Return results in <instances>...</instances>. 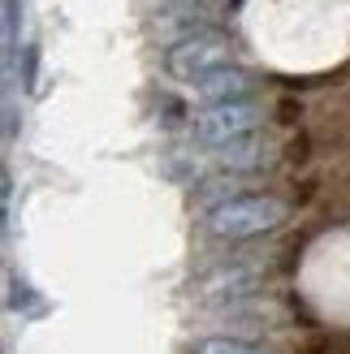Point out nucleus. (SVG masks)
Segmentation results:
<instances>
[{
	"mask_svg": "<svg viewBox=\"0 0 350 354\" xmlns=\"http://www.w3.org/2000/svg\"><path fill=\"white\" fill-rule=\"evenodd\" d=\"M282 221H286V203L277 194H234V199H221L208 207L203 229L225 242H247L282 229Z\"/></svg>",
	"mask_w": 350,
	"mask_h": 354,
	"instance_id": "f257e3e1",
	"label": "nucleus"
},
{
	"mask_svg": "<svg viewBox=\"0 0 350 354\" xmlns=\"http://www.w3.org/2000/svg\"><path fill=\"white\" fill-rule=\"evenodd\" d=\"M225 65H234V44L225 39L221 30H199V35H182L178 44L169 48V57H165V69L178 82H203V78H212L217 69Z\"/></svg>",
	"mask_w": 350,
	"mask_h": 354,
	"instance_id": "f03ea898",
	"label": "nucleus"
},
{
	"mask_svg": "<svg viewBox=\"0 0 350 354\" xmlns=\"http://www.w3.org/2000/svg\"><path fill=\"white\" fill-rule=\"evenodd\" d=\"M264 121V109L251 100H234V104H212L195 117V138L208 147H230L238 138H251Z\"/></svg>",
	"mask_w": 350,
	"mask_h": 354,
	"instance_id": "7ed1b4c3",
	"label": "nucleus"
},
{
	"mask_svg": "<svg viewBox=\"0 0 350 354\" xmlns=\"http://www.w3.org/2000/svg\"><path fill=\"white\" fill-rule=\"evenodd\" d=\"M195 95L208 104V109H212V104L247 100V95H251V74H247V69H238V65H225V69H217L212 78L195 82Z\"/></svg>",
	"mask_w": 350,
	"mask_h": 354,
	"instance_id": "20e7f679",
	"label": "nucleus"
},
{
	"mask_svg": "<svg viewBox=\"0 0 350 354\" xmlns=\"http://www.w3.org/2000/svg\"><path fill=\"white\" fill-rule=\"evenodd\" d=\"M255 281H259V272L247 268V263H225V268H217L203 281V294L208 298H242L255 290Z\"/></svg>",
	"mask_w": 350,
	"mask_h": 354,
	"instance_id": "39448f33",
	"label": "nucleus"
},
{
	"mask_svg": "<svg viewBox=\"0 0 350 354\" xmlns=\"http://www.w3.org/2000/svg\"><path fill=\"white\" fill-rule=\"evenodd\" d=\"M217 165H221V169H230V173L259 169V165H268V143H264L259 134L238 138V143H230V147H217Z\"/></svg>",
	"mask_w": 350,
	"mask_h": 354,
	"instance_id": "423d86ee",
	"label": "nucleus"
},
{
	"mask_svg": "<svg viewBox=\"0 0 350 354\" xmlns=\"http://www.w3.org/2000/svg\"><path fill=\"white\" fill-rule=\"evenodd\" d=\"M190 354H264L259 346H251V342H242V337H199L195 346H190Z\"/></svg>",
	"mask_w": 350,
	"mask_h": 354,
	"instance_id": "0eeeda50",
	"label": "nucleus"
},
{
	"mask_svg": "<svg viewBox=\"0 0 350 354\" xmlns=\"http://www.w3.org/2000/svg\"><path fill=\"white\" fill-rule=\"evenodd\" d=\"M17 0H5V65H13V52H17Z\"/></svg>",
	"mask_w": 350,
	"mask_h": 354,
	"instance_id": "6e6552de",
	"label": "nucleus"
},
{
	"mask_svg": "<svg viewBox=\"0 0 350 354\" xmlns=\"http://www.w3.org/2000/svg\"><path fill=\"white\" fill-rule=\"evenodd\" d=\"M22 57H26V74H22V82H26V91H30V86H35V65H39V48H35V44H26V52H22Z\"/></svg>",
	"mask_w": 350,
	"mask_h": 354,
	"instance_id": "1a4fd4ad",
	"label": "nucleus"
}]
</instances>
